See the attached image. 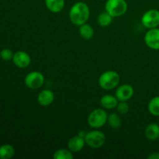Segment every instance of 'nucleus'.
<instances>
[{
	"instance_id": "f257e3e1",
	"label": "nucleus",
	"mask_w": 159,
	"mask_h": 159,
	"mask_svg": "<svg viewBox=\"0 0 159 159\" xmlns=\"http://www.w3.org/2000/svg\"><path fill=\"white\" fill-rule=\"evenodd\" d=\"M90 10L88 5L83 2L75 3L69 10V19L75 26H81L88 21Z\"/></svg>"
},
{
	"instance_id": "f03ea898",
	"label": "nucleus",
	"mask_w": 159,
	"mask_h": 159,
	"mask_svg": "<svg viewBox=\"0 0 159 159\" xmlns=\"http://www.w3.org/2000/svg\"><path fill=\"white\" fill-rule=\"evenodd\" d=\"M120 83V75L116 71L110 70L102 73L99 78V85L105 90H111Z\"/></svg>"
},
{
	"instance_id": "7ed1b4c3",
	"label": "nucleus",
	"mask_w": 159,
	"mask_h": 159,
	"mask_svg": "<svg viewBox=\"0 0 159 159\" xmlns=\"http://www.w3.org/2000/svg\"><path fill=\"white\" fill-rule=\"evenodd\" d=\"M105 9L113 18L124 15L127 10V3L125 0H107Z\"/></svg>"
},
{
	"instance_id": "20e7f679",
	"label": "nucleus",
	"mask_w": 159,
	"mask_h": 159,
	"mask_svg": "<svg viewBox=\"0 0 159 159\" xmlns=\"http://www.w3.org/2000/svg\"><path fill=\"white\" fill-rule=\"evenodd\" d=\"M107 112L102 109H95L88 116V124L92 128H100L107 123Z\"/></svg>"
},
{
	"instance_id": "39448f33",
	"label": "nucleus",
	"mask_w": 159,
	"mask_h": 159,
	"mask_svg": "<svg viewBox=\"0 0 159 159\" xmlns=\"http://www.w3.org/2000/svg\"><path fill=\"white\" fill-rule=\"evenodd\" d=\"M85 144L92 148H99L106 143V136L103 132L98 130L89 131L85 136Z\"/></svg>"
},
{
	"instance_id": "423d86ee",
	"label": "nucleus",
	"mask_w": 159,
	"mask_h": 159,
	"mask_svg": "<svg viewBox=\"0 0 159 159\" xmlns=\"http://www.w3.org/2000/svg\"><path fill=\"white\" fill-rule=\"evenodd\" d=\"M24 82L26 86L30 89H37L44 83V76L40 71H33L26 75Z\"/></svg>"
},
{
	"instance_id": "0eeeda50",
	"label": "nucleus",
	"mask_w": 159,
	"mask_h": 159,
	"mask_svg": "<svg viewBox=\"0 0 159 159\" xmlns=\"http://www.w3.org/2000/svg\"><path fill=\"white\" fill-rule=\"evenodd\" d=\"M141 23L144 27L153 29L159 26V11L158 9H149L141 17Z\"/></svg>"
},
{
	"instance_id": "6e6552de",
	"label": "nucleus",
	"mask_w": 159,
	"mask_h": 159,
	"mask_svg": "<svg viewBox=\"0 0 159 159\" xmlns=\"http://www.w3.org/2000/svg\"><path fill=\"white\" fill-rule=\"evenodd\" d=\"M144 42L149 48L155 51L159 50V29H149L144 36Z\"/></svg>"
},
{
	"instance_id": "1a4fd4ad",
	"label": "nucleus",
	"mask_w": 159,
	"mask_h": 159,
	"mask_svg": "<svg viewBox=\"0 0 159 159\" xmlns=\"http://www.w3.org/2000/svg\"><path fill=\"white\" fill-rule=\"evenodd\" d=\"M134 93V88L129 84H124L117 87L115 92V96L118 101H127L132 98Z\"/></svg>"
},
{
	"instance_id": "9d476101",
	"label": "nucleus",
	"mask_w": 159,
	"mask_h": 159,
	"mask_svg": "<svg viewBox=\"0 0 159 159\" xmlns=\"http://www.w3.org/2000/svg\"><path fill=\"white\" fill-rule=\"evenodd\" d=\"M12 62L16 67L20 68H26L30 65V56L25 51H17L14 54Z\"/></svg>"
},
{
	"instance_id": "9b49d317",
	"label": "nucleus",
	"mask_w": 159,
	"mask_h": 159,
	"mask_svg": "<svg viewBox=\"0 0 159 159\" xmlns=\"http://www.w3.org/2000/svg\"><path fill=\"white\" fill-rule=\"evenodd\" d=\"M54 100V94L51 90L44 89L40 92L37 96V102L42 107H48L53 103Z\"/></svg>"
},
{
	"instance_id": "f8f14e48",
	"label": "nucleus",
	"mask_w": 159,
	"mask_h": 159,
	"mask_svg": "<svg viewBox=\"0 0 159 159\" xmlns=\"http://www.w3.org/2000/svg\"><path fill=\"white\" fill-rule=\"evenodd\" d=\"M85 138L80 136H75L71 138L68 142V148L71 152H79L83 149L85 146Z\"/></svg>"
},
{
	"instance_id": "ddd939ff",
	"label": "nucleus",
	"mask_w": 159,
	"mask_h": 159,
	"mask_svg": "<svg viewBox=\"0 0 159 159\" xmlns=\"http://www.w3.org/2000/svg\"><path fill=\"white\" fill-rule=\"evenodd\" d=\"M45 5L50 12L58 13L65 7V0H45Z\"/></svg>"
},
{
	"instance_id": "4468645a",
	"label": "nucleus",
	"mask_w": 159,
	"mask_h": 159,
	"mask_svg": "<svg viewBox=\"0 0 159 159\" xmlns=\"http://www.w3.org/2000/svg\"><path fill=\"white\" fill-rule=\"evenodd\" d=\"M100 104L104 109L107 110H112L116 108L118 104V99L116 96L112 95H105L100 99Z\"/></svg>"
},
{
	"instance_id": "2eb2a0df",
	"label": "nucleus",
	"mask_w": 159,
	"mask_h": 159,
	"mask_svg": "<svg viewBox=\"0 0 159 159\" xmlns=\"http://www.w3.org/2000/svg\"><path fill=\"white\" fill-rule=\"evenodd\" d=\"M145 137L151 141H155L159 138V125L150 124L145 129Z\"/></svg>"
},
{
	"instance_id": "dca6fc26",
	"label": "nucleus",
	"mask_w": 159,
	"mask_h": 159,
	"mask_svg": "<svg viewBox=\"0 0 159 159\" xmlns=\"http://www.w3.org/2000/svg\"><path fill=\"white\" fill-rule=\"evenodd\" d=\"M79 35L83 39H85V40H90L91 38H93V35H94V30L89 24L85 23L79 26Z\"/></svg>"
},
{
	"instance_id": "f3484780",
	"label": "nucleus",
	"mask_w": 159,
	"mask_h": 159,
	"mask_svg": "<svg viewBox=\"0 0 159 159\" xmlns=\"http://www.w3.org/2000/svg\"><path fill=\"white\" fill-rule=\"evenodd\" d=\"M15 155L14 148L11 144H3L0 146V158L10 159Z\"/></svg>"
},
{
	"instance_id": "a211bd4d",
	"label": "nucleus",
	"mask_w": 159,
	"mask_h": 159,
	"mask_svg": "<svg viewBox=\"0 0 159 159\" xmlns=\"http://www.w3.org/2000/svg\"><path fill=\"white\" fill-rule=\"evenodd\" d=\"M107 123H108L109 126L114 130L119 129L122 126V120H121L120 116L116 113H110V115H108Z\"/></svg>"
},
{
	"instance_id": "6ab92c4d",
	"label": "nucleus",
	"mask_w": 159,
	"mask_h": 159,
	"mask_svg": "<svg viewBox=\"0 0 159 159\" xmlns=\"http://www.w3.org/2000/svg\"><path fill=\"white\" fill-rule=\"evenodd\" d=\"M149 113L155 116H159V96L152 98L148 105Z\"/></svg>"
},
{
	"instance_id": "aec40b11",
	"label": "nucleus",
	"mask_w": 159,
	"mask_h": 159,
	"mask_svg": "<svg viewBox=\"0 0 159 159\" xmlns=\"http://www.w3.org/2000/svg\"><path fill=\"white\" fill-rule=\"evenodd\" d=\"M113 17L106 11V12L99 14V16H98L97 21L99 26L105 27V26H108L111 24L112 21H113Z\"/></svg>"
},
{
	"instance_id": "412c9836",
	"label": "nucleus",
	"mask_w": 159,
	"mask_h": 159,
	"mask_svg": "<svg viewBox=\"0 0 159 159\" xmlns=\"http://www.w3.org/2000/svg\"><path fill=\"white\" fill-rule=\"evenodd\" d=\"M53 158L54 159H72L74 158L73 152L69 149H59L54 153Z\"/></svg>"
},
{
	"instance_id": "4be33fe9",
	"label": "nucleus",
	"mask_w": 159,
	"mask_h": 159,
	"mask_svg": "<svg viewBox=\"0 0 159 159\" xmlns=\"http://www.w3.org/2000/svg\"><path fill=\"white\" fill-rule=\"evenodd\" d=\"M116 110L120 114L124 115L128 113L130 107H129V104L127 103V101H120V102H118L117 106H116Z\"/></svg>"
},
{
	"instance_id": "5701e85b",
	"label": "nucleus",
	"mask_w": 159,
	"mask_h": 159,
	"mask_svg": "<svg viewBox=\"0 0 159 159\" xmlns=\"http://www.w3.org/2000/svg\"><path fill=\"white\" fill-rule=\"evenodd\" d=\"M13 55L14 54L12 53V51L9 49H3L0 52V57H1V58L2 60L6 61L12 60Z\"/></svg>"
},
{
	"instance_id": "b1692460",
	"label": "nucleus",
	"mask_w": 159,
	"mask_h": 159,
	"mask_svg": "<svg viewBox=\"0 0 159 159\" xmlns=\"http://www.w3.org/2000/svg\"><path fill=\"white\" fill-rule=\"evenodd\" d=\"M148 159H159V152H153L148 157Z\"/></svg>"
}]
</instances>
